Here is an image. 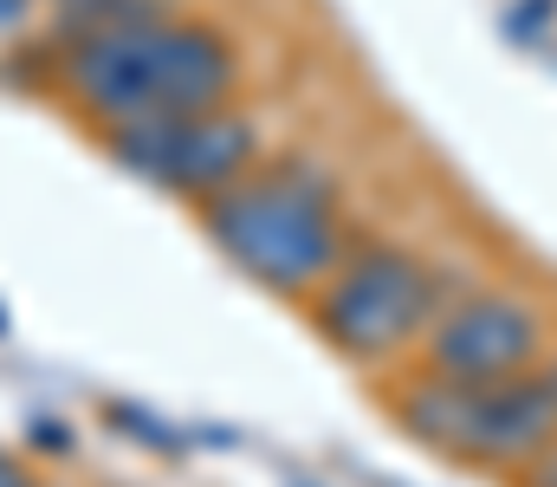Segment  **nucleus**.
Wrapping results in <instances>:
<instances>
[{
	"label": "nucleus",
	"mask_w": 557,
	"mask_h": 487,
	"mask_svg": "<svg viewBox=\"0 0 557 487\" xmlns=\"http://www.w3.org/2000/svg\"><path fill=\"white\" fill-rule=\"evenodd\" d=\"M59 85L104 131V124H131V118L234 105L240 59H234V46L208 20L175 13L162 0L149 13L72 33L59 46Z\"/></svg>",
	"instance_id": "obj_1"
},
{
	"label": "nucleus",
	"mask_w": 557,
	"mask_h": 487,
	"mask_svg": "<svg viewBox=\"0 0 557 487\" xmlns=\"http://www.w3.org/2000/svg\"><path fill=\"white\" fill-rule=\"evenodd\" d=\"M201 234L267 293H318L350 247V228L318 175L260 162L201 202Z\"/></svg>",
	"instance_id": "obj_2"
},
{
	"label": "nucleus",
	"mask_w": 557,
	"mask_h": 487,
	"mask_svg": "<svg viewBox=\"0 0 557 487\" xmlns=\"http://www.w3.org/2000/svg\"><path fill=\"white\" fill-rule=\"evenodd\" d=\"M396 423L421 449L473 468H525L557 436V370L519 377H441L421 370L396 390Z\"/></svg>",
	"instance_id": "obj_3"
},
{
	"label": "nucleus",
	"mask_w": 557,
	"mask_h": 487,
	"mask_svg": "<svg viewBox=\"0 0 557 487\" xmlns=\"http://www.w3.org/2000/svg\"><path fill=\"white\" fill-rule=\"evenodd\" d=\"M441 280L434 267L416 260L409 247H344V260L324 273V287L311 293V319L318 338L350 357V364H389L396 351H409L428 319L441 313Z\"/></svg>",
	"instance_id": "obj_4"
},
{
	"label": "nucleus",
	"mask_w": 557,
	"mask_h": 487,
	"mask_svg": "<svg viewBox=\"0 0 557 487\" xmlns=\"http://www.w3.org/2000/svg\"><path fill=\"white\" fill-rule=\"evenodd\" d=\"M104 157L124 175H137L162 195L182 202H208L214 188H227L234 175H247L260 157L253 124L234 105H208V111H169V118H131V124H104Z\"/></svg>",
	"instance_id": "obj_5"
},
{
	"label": "nucleus",
	"mask_w": 557,
	"mask_h": 487,
	"mask_svg": "<svg viewBox=\"0 0 557 487\" xmlns=\"http://www.w3.org/2000/svg\"><path fill=\"white\" fill-rule=\"evenodd\" d=\"M545 357V319L519 293L441 300L421 331V364L441 377H519Z\"/></svg>",
	"instance_id": "obj_6"
},
{
	"label": "nucleus",
	"mask_w": 557,
	"mask_h": 487,
	"mask_svg": "<svg viewBox=\"0 0 557 487\" xmlns=\"http://www.w3.org/2000/svg\"><path fill=\"white\" fill-rule=\"evenodd\" d=\"M525 487H557V436L532 455V462H525Z\"/></svg>",
	"instance_id": "obj_7"
},
{
	"label": "nucleus",
	"mask_w": 557,
	"mask_h": 487,
	"mask_svg": "<svg viewBox=\"0 0 557 487\" xmlns=\"http://www.w3.org/2000/svg\"><path fill=\"white\" fill-rule=\"evenodd\" d=\"M0 487H39V482H33V475H26V468H20V462L0 449Z\"/></svg>",
	"instance_id": "obj_8"
},
{
	"label": "nucleus",
	"mask_w": 557,
	"mask_h": 487,
	"mask_svg": "<svg viewBox=\"0 0 557 487\" xmlns=\"http://www.w3.org/2000/svg\"><path fill=\"white\" fill-rule=\"evenodd\" d=\"M46 7H52V13H65V7H78V0H46Z\"/></svg>",
	"instance_id": "obj_9"
}]
</instances>
